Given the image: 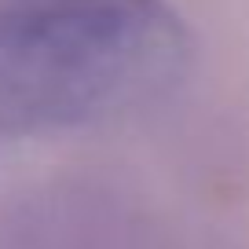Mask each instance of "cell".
<instances>
[{"mask_svg": "<svg viewBox=\"0 0 249 249\" xmlns=\"http://www.w3.org/2000/svg\"><path fill=\"white\" fill-rule=\"evenodd\" d=\"M187 62L191 33L165 0H0V136L150 107Z\"/></svg>", "mask_w": 249, "mask_h": 249, "instance_id": "1", "label": "cell"}]
</instances>
